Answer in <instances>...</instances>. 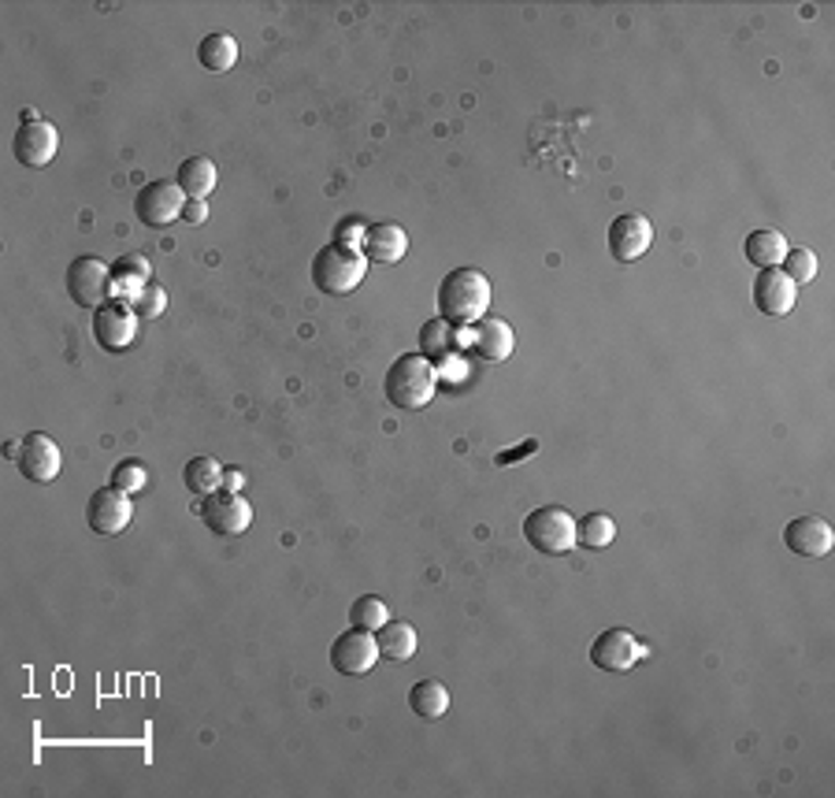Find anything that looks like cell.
<instances>
[{
    "mask_svg": "<svg viewBox=\"0 0 835 798\" xmlns=\"http://www.w3.org/2000/svg\"><path fill=\"white\" fill-rule=\"evenodd\" d=\"M491 313V279L480 268H457L438 283V316L454 327H472Z\"/></svg>",
    "mask_w": 835,
    "mask_h": 798,
    "instance_id": "6da1fadb",
    "label": "cell"
},
{
    "mask_svg": "<svg viewBox=\"0 0 835 798\" xmlns=\"http://www.w3.org/2000/svg\"><path fill=\"white\" fill-rule=\"evenodd\" d=\"M435 387H438V372L424 353H401L398 361L390 364L387 383H383L387 401L401 412H416L431 406Z\"/></svg>",
    "mask_w": 835,
    "mask_h": 798,
    "instance_id": "7a4b0ae2",
    "label": "cell"
},
{
    "mask_svg": "<svg viewBox=\"0 0 835 798\" xmlns=\"http://www.w3.org/2000/svg\"><path fill=\"white\" fill-rule=\"evenodd\" d=\"M364 275H368L364 249H345L331 242V246H324L313 257V283L320 294H331V297L353 294V290L364 283Z\"/></svg>",
    "mask_w": 835,
    "mask_h": 798,
    "instance_id": "3957f363",
    "label": "cell"
},
{
    "mask_svg": "<svg viewBox=\"0 0 835 798\" xmlns=\"http://www.w3.org/2000/svg\"><path fill=\"white\" fill-rule=\"evenodd\" d=\"M524 539L539 553L561 558V553L576 547V516L561 509V505H542V509L528 513V520H524Z\"/></svg>",
    "mask_w": 835,
    "mask_h": 798,
    "instance_id": "277c9868",
    "label": "cell"
},
{
    "mask_svg": "<svg viewBox=\"0 0 835 798\" xmlns=\"http://www.w3.org/2000/svg\"><path fill=\"white\" fill-rule=\"evenodd\" d=\"M643 657H650V646L635 632H627V627H605L590 643V661L602 672H632Z\"/></svg>",
    "mask_w": 835,
    "mask_h": 798,
    "instance_id": "5b68a950",
    "label": "cell"
},
{
    "mask_svg": "<svg viewBox=\"0 0 835 798\" xmlns=\"http://www.w3.org/2000/svg\"><path fill=\"white\" fill-rule=\"evenodd\" d=\"M63 283H68L71 302L90 308V313L93 308H101L105 302H111V268L97 257H74L68 265Z\"/></svg>",
    "mask_w": 835,
    "mask_h": 798,
    "instance_id": "8992f818",
    "label": "cell"
},
{
    "mask_svg": "<svg viewBox=\"0 0 835 798\" xmlns=\"http://www.w3.org/2000/svg\"><path fill=\"white\" fill-rule=\"evenodd\" d=\"M190 197L183 193L178 183H167V178H156V183L142 186V193L134 197V215L145 227H172L175 220H183V209Z\"/></svg>",
    "mask_w": 835,
    "mask_h": 798,
    "instance_id": "52a82bcc",
    "label": "cell"
},
{
    "mask_svg": "<svg viewBox=\"0 0 835 798\" xmlns=\"http://www.w3.org/2000/svg\"><path fill=\"white\" fill-rule=\"evenodd\" d=\"M138 316L134 308L124 302H105L101 308H93V342L108 353H124L134 345L138 338Z\"/></svg>",
    "mask_w": 835,
    "mask_h": 798,
    "instance_id": "ba28073f",
    "label": "cell"
},
{
    "mask_svg": "<svg viewBox=\"0 0 835 798\" xmlns=\"http://www.w3.org/2000/svg\"><path fill=\"white\" fill-rule=\"evenodd\" d=\"M201 520L209 524L215 535H242L249 531L252 524V505L238 491L220 486V491L201 497Z\"/></svg>",
    "mask_w": 835,
    "mask_h": 798,
    "instance_id": "9c48e42d",
    "label": "cell"
},
{
    "mask_svg": "<svg viewBox=\"0 0 835 798\" xmlns=\"http://www.w3.org/2000/svg\"><path fill=\"white\" fill-rule=\"evenodd\" d=\"M654 246V223L646 220L643 212H624L609 223V253L621 265H632V260L646 257Z\"/></svg>",
    "mask_w": 835,
    "mask_h": 798,
    "instance_id": "30bf717a",
    "label": "cell"
},
{
    "mask_svg": "<svg viewBox=\"0 0 835 798\" xmlns=\"http://www.w3.org/2000/svg\"><path fill=\"white\" fill-rule=\"evenodd\" d=\"M379 638L372 632H361V627H350L345 635H338L331 643V669L342 676H364L375 669L379 661Z\"/></svg>",
    "mask_w": 835,
    "mask_h": 798,
    "instance_id": "8fae6325",
    "label": "cell"
},
{
    "mask_svg": "<svg viewBox=\"0 0 835 798\" xmlns=\"http://www.w3.org/2000/svg\"><path fill=\"white\" fill-rule=\"evenodd\" d=\"M130 520H134V505H130V494L116 491V486H101V491H93L90 505H86V524L97 535H119L130 528Z\"/></svg>",
    "mask_w": 835,
    "mask_h": 798,
    "instance_id": "7c38bea8",
    "label": "cell"
},
{
    "mask_svg": "<svg viewBox=\"0 0 835 798\" xmlns=\"http://www.w3.org/2000/svg\"><path fill=\"white\" fill-rule=\"evenodd\" d=\"M15 465H19V472L31 479V483H52V479L60 476L63 454H60V446H56L49 435H42V431H31V435L23 438V449H19Z\"/></svg>",
    "mask_w": 835,
    "mask_h": 798,
    "instance_id": "4fadbf2b",
    "label": "cell"
},
{
    "mask_svg": "<svg viewBox=\"0 0 835 798\" xmlns=\"http://www.w3.org/2000/svg\"><path fill=\"white\" fill-rule=\"evenodd\" d=\"M56 149H60V134H56V127L45 124V119L23 124L12 138V153L23 167H49Z\"/></svg>",
    "mask_w": 835,
    "mask_h": 798,
    "instance_id": "5bb4252c",
    "label": "cell"
},
{
    "mask_svg": "<svg viewBox=\"0 0 835 798\" xmlns=\"http://www.w3.org/2000/svg\"><path fill=\"white\" fill-rule=\"evenodd\" d=\"M784 547L799 558H824L835 547V531L821 516H799L784 528Z\"/></svg>",
    "mask_w": 835,
    "mask_h": 798,
    "instance_id": "9a60e30c",
    "label": "cell"
},
{
    "mask_svg": "<svg viewBox=\"0 0 835 798\" xmlns=\"http://www.w3.org/2000/svg\"><path fill=\"white\" fill-rule=\"evenodd\" d=\"M799 302V286L780 268H762L754 279V305L762 316H787Z\"/></svg>",
    "mask_w": 835,
    "mask_h": 798,
    "instance_id": "2e32d148",
    "label": "cell"
},
{
    "mask_svg": "<svg viewBox=\"0 0 835 798\" xmlns=\"http://www.w3.org/2000/svg\"><path fill=\"white\" fill-rule=\"evenodd\" d=\"M513 345H516V335H513V327L505 324V319H498V316H483L480 324H475V342H472V350L480 353L483 361H491V364L509 361Z\"/></svg>",
    "mask_w": 835,
    "mask_h": 798,
    "instance_id": "e0dca14e",
    "label": "cell"
},
{
    "mask_svg": "<svg viewBox=\"0 0 835 798\" xmlns=\"http://www.w3.org/2000/svg\"><path fill=\"white\" fill-rule=\"evenodd\" d=\"M409 253V234L398 227V223H375L368 227V238H364V257L379 260V265H398Z\"/></svg>",
    "mask_w": 835,
    "mask_h": 798,
    "instance_id": "ac0fdd59",
    "label": "cell"
},
{
    "mask_svg": "<svg viewBox=\"0 0 835 798\" xmlns=\"http://www.w3.org/2000/svg\"><path fill=\"white\" fill-rule=\"evenodd\" d=\"M215 164L209 156H190L178 164V186L190 201H209V193L215 190Z\"/></svg>",
    "mask_w": 835,
    "mask_h": 798,
    "instance_id": "d6986e66",
    "label": "cell"
},
{
    "mask_svg": "<svg viewBox=\"0 0 835 798\" xmlns=\"http://www.w3.org/2000/svg\"><path fill=\"white\" fill-rule=\"evenodd\" d=\"M787 249L791 246H787V238L780 231H754V234H746V242H743V253L754 268H780Z\"/></svg>",
    "mask_w": 835,
    "mask_h": 798,
    "instance_id": "ffe728a7",
    "label": "cell"
},
{
    "mask_svg": "<svg viewBox=\"0 0 835 798\" xmlns=\"http://www.w3.org/2000/svg\"><path fill=\"white\" fill-rule=\"evenodd\" d=\"M375 638H379V654L390 657V661H409V657L416 654V646H420L416 627H412L409 621H387L379 632H375Z\"/></svg>",
    "mask_w": 835,
    "mask_h": 798,
    "instance_id": "44dd1931",
    "label": "cell"
},
{
    "mask_svg": "<svg viewBox=\"0 0 835 798\" xmlns=\"http://www.w3.org/2000/svg\"><path fill=\"white\" fill-rule=\"evenodd\" d=\"M409 706H412V713H416V717H424V720L446 717V713H449V691H446V683H438V680H420V683H412Z\"/></svg>",
    "mask_w": 835,
    "mask_h": 798,
    "instance_id": "7402d4cb",
    "label": "cell"
},
{
    "mask_svg": "<svg viewBox=\"0 0 835 798\" xmlns=\"http://www.w3.org/2000/svg\"><path fill=\"white\" fill-rule=\"evenodd\" d=\"M197 60H201L204 71L223 74L238 63V42L231 34H209L201 45H197Z\"/></svg>",
    "mask_w": 835,
    "mask_h": 798,
    "instance_id": "603a6c76",
    "label": "cell"
},
{
    "mask_svg": "<svg viewBox=\"0 0 835 798\" xmlns=\"http://www.w3.org/2000/svg\"><path fill=\"white\" fill-rule=\"evenodd\" d=\"M183 483H186V491L197 494V497L220 491L223 486V465L215 461V457H193V461H186V468H183Z\"/></svg>",
    "mask_w": 835,
    "mask_h": 798,
    "instance_id": "cb8c5ba5",
    "label": "cell"
},
{
    "mask_svg": "<svg viewBox=\"0 0 835 798\" xmlns=\"http://www.w3.org/2000/svg\"><path fill=\"white\" fill-rule=\"evenodd\" d=\"M616 539V524L605 513H590L584 520H576V542H584L587 550H605Z\"/></svg>",
    "mask_w": 835,
    "mask_h": 798,
    "instance_id": "d4e9b609",
    "label": "cell"
},
{
    "mask_svg": "<svg viewBox=\"0 0 835 798\" xmlns=\"http://www.w3.org/2000/svg\"><path fill=\"white\" fill-rule=\"evenodd\" d=\"M350 621H353V627H361V632H372L375 635L383 624L390 621V606L383 602V598H375V595H364V598H356V602H353Z\"/></svg>",
    "mask_w": 835,
    "mask_h": 798,
    "instance_id": "484cf974",
    "label": "cell"
},
{
    "mask_svg": "<svg viewBox=\"0 0 835 798\" xmlns=\"http://www.w3.org/2000/svg\"><path fill=\"white\" fill-rule=\"evenodd\" d=\"M449 338H454V324H446L443 316L438 319H427L424 327H420V353L427 356V361H435V356H449Z\"/></svg>",
    "mask_w": 835,
    "mask_h": 798,
    "instance_id": "4316f807",
    "label": "cell"
},
{
    "mask_svg": "<svg viewBox=\"0 0 835 798\" xmlns=\"http://www.w3.org/2000/svg\"><path fill=\"white\" fill-rule=\"evenodd\" d=\"M780 271H784L787 279H791L795 286L813 283V279H818V253H813V249H787Z\"/></svg>",
    "mask_w": 835,
    "mask_h": 798,
    "instance_id": "83f0119b",
    "label": "cell"
},
{
    "mask_svg": "<svg viewBox=\"0 0 835 798\" xmlns=\"http://www.w3.org/2000/svg\"><path fill=\"white\" fill-rule=\"evenodd\" d=\"M145 483H149V472H145L142 461H119L116 468H111V486L130 494V497L142 494Z\"/></svg>",
    "mask_w": 835,
    "mask_h": 798,
    "instance_id": "f1b7e54d",
    "label": "cell"
},
{
    "mask_svg": "<svg viewBox=\"0 0 835 798\" xmlns=\"http://www.w3.org/2000/svg\"><path fill=\"white\" fill-rule=\"evenodd\" d=\"M130 308H134L138 316H145V319L164 316L167 313V290L161 283H145V290L138 294V302L130 305Z\"/></svg>",
    "mask_w": 835,
    "mask_h": 798,
    "instance_id": "f546056e",
    "label": "cell"
},
{
    "mask_svg": "<svg viewBox=\"0 0 835 798\" xmlns=\"http://www.w3.org/2000/svg\"><path fill=\"white\" fill-rule=\"evenodd\" d=\"M364 238H368V227H364L361 215H345V220L334 227V246H345V249H364Z\"/></svg>",
    "mask_w": 835,
    "mask_h": 798,
    "instance_id": "4dcf8cb0",
    "label": "cell"
},
{
    "mask_svg": "<svg viewBox=\"0 0 835 798\" xmlns=\"http://www.w3.org/2000/svg\"><path fill=\"white\" fill-rule=\"evenodd\" d=\"M149 279H138V275H124V271H111V302H124V305H134L138 294L145 290Z\"/></svg>",
    "mask_w": 835,
    "mask_h": 798,
    "instance_id": "1f68e13d",
    "label": "cell"
},
{
    "mask_svg": "<svg viewBox=\"0 0 835 798\" xmlns=\"http://www.w3.org/2000/svg\"><path fill=\"white\" fill-rule=\"evenodd\" d=\"M111 271H124V275H138V279H149V283H153V268H149V260L142 253H124V257L111 265Z\"/></svg>",
    "mask_w": 835,
    "mask_h": 798,
    "instance_id": "d6a6232c",
    "label": "cell"
},
{
    "mask_svg": "<svg viewBox=\"0 0 835 798\" xmlns=\"http://www.w3.org/2000/svg\"><path fill=\"white\" fill-rule=\"evenodd\" d=\"M204 220H209V204H204V201H186L183 223H190V227H201Z\"/></svg>",
    "mask_w": 835,
    "mask_h": 798,
    "instance_id": "836d02e7",
    "label": "cell"
},
{
    "mask_svg": "<svg viewBox=\"0 0 835 798\" xmlns=\"http://www.w3.org/2000/svg\"><path fill=\"white\" fill-rule=\"evenodd\" d=\"M242 483H246V476H242L238 468H223V486H227V491H242Z\"/></svg>",
    "mask_w": 835,
    "mask_h": 798,
    "instance_id": "e575fe53",
    "label": "cell"
}]
</instances>
